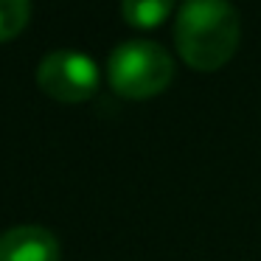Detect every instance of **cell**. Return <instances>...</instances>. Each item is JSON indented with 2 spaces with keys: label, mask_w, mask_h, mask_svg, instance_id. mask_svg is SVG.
<instances>
[{
  "label": "cell",
  "mask_w": 261,
  "mask_h": 261,
  "mask_svg": "<svg viewBox=\"0 0 261 261\" xmlns=\"http://www.w3.org/2000/svg\"><path fill=\"white\" fill-rule=\"evenodd\" d=\"M242 20L230 0H186L177 9L174 42L194 70H216L236 54Z\"/></svg>",
  "instance_id": "obj_1"
},
{
  "label": "cell",
  "mask_w": 261,
  "mask_h": 261,
  "mask_svg": "<svg viewBox=\"0 0 261 261\" xmlns=\"http://www.w3.org/2000/svg\"><path fill=\"white\" fill-rule=\"evenodd\" d=\"M107 79L124 98H152L174 79V59L154 40H126L110 54Z\"/></svg>",
  "instance_id": "obj_2"
},
{
  "label": "cell",
  "mask_w": 261,
  "mask_h": 261,
  "mask_svg": "<svg viewBox=\"0 0 261 261\" xmlns=\"http://www.w3.org/2000/svg\"><path fill=\"white\" fill-rule=\"evenodd\" d=\"M37 85L57 101H87L98 87V65L85 51L59 48V51H51L40 59Z\"/></svg>",
  "instance_id": "obj_3"
},
{
  "label": "cell",
  "mask_w": 261,
  "mask_h": 261,
  "mask_svg": "<svg viewBox=\"0 0 261 261\" xmlns=\"http://www.w3.org/2000/svg\"><path fill=\"white\" fill-rule=\"evenodd\" d=\"M0 261H59V242L42 225H17L0 233Z\"/></svg>",
  "instance_id": "obj_4"
},
{
  "label": "cell",
  "mask_w": 261,
  "mask_h": 261,
  "mask_svg": "<svg viewBox=\"0 0 261 261\" xmlns=\"http://www.w3.org/2000/svg\"><path fill=\"white\" fill-rule=\"evenodd\" d=\"M174 0H121V14L135 29H154L169 20Z\"/></svg>",
  "instance_id": "obj_5"
},
{
  "label": "cell",
  "mask_w": 261,
  "mask_h": 261,
  "mask_svg": "<svg viewBox=\"0 0 261 261\" xmlns=\"http://www.w3.org/2000/svg\"><path fill=\"white\" fill-rule=\"evenodd\" d=\"M31 17V0H0V42L17 37Z\"/></svg>",
  "instance_id": "obj_6"
}]
</instances>
